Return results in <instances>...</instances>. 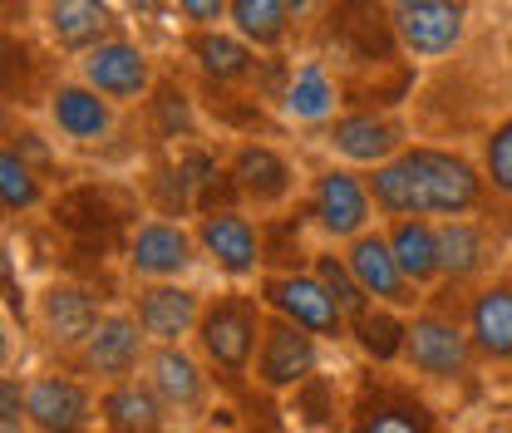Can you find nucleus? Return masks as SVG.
Instances as JSON below:
<instances>
[{
    "label": "nucleus",
    "instance_id": "nucleus-27",
    "mask_svg": "<svg viewBox=\"0 0 512 433\" xmlns=\"http://www.w3.org/2000/svg\"><path fill=\"white\" fill-rule=\"evenodd\" d=\"M281 114L291 124H330L340 114V79L330 74L325 60H301L286 74V89H281Z\"/></svg>",
    "mask_w": 512,
    "mask_h": 433
},
{
    "label": "nucleus",
    "instance_id": "nucleus-25",
    "mask_svg": "<svg viewBox=\"0 0 512 433\" xmlns=\"http://www.w3.org/2000/svg\"><path fill=\"white\" fill-rule=\"evenodd\" d=\"M384 232H389V247L399 256L404 276L419 291L444 286V247H439V222L434 217H384Z\"/></svg>",
    "mask_w": 512,
    "mask_h": 433
},
{
    "label": "nucleus",
    "instance_id": "nucleus-11",
    "mask_svg": "<svg viewBox=\"0 0 512 433\" xmlns=\"http://www.w3.org/2000/svg\"><path fill=\"white\" fill-rule=\"evenodd\" d=\"M227 183L232 192L256 207V212H281L291 197H296V168H291V158L276 148V143H261V138H242L237 148H232V158H227Z\"/></svg>",
    "mask_w": 512,
    "mask_h": 433
},
{
    "label": "nucleus",
    "instance_id": "nucleus-26",
    "mask_svg": "<svg viewBox=\"0 0 512 433\" xmlns=\"http://www.w3.org/2000/svg\"><path fill=\"white\" fill-rule=\"evenodd\" d=\"M439 247H444V281L453 286H478L493 271V232L473 217H444L439 222Z\"/></svg>",
    "mask_w": 512,
    "mask_h": 433
},
{
    "label": "nucleus",
    "instance_id": "nucleus-16",
    "mask_svg": "<svg viewBox=\"0 0 512 433\" xmlns=\"http://www.w3.org/2000/svg\"><path fill=\"white\" fill-rule=\"evenodd\" d=\"M40 30L69 60L89 55L94 45H104L114 35H128L114 0H40Z\"/></svg>",
    "mask_w": 512,
    "mask_h": 433
},
{
    "label": "nucleus",
    "instance_id": "nucleus-9",
    "mask_svg": "<svg viewBox=\"0 0 512 433\" xmlns=\"http://www.w3.org/2000/svg\"><path fill=\"white\" fill-rule=\"evenodd\" d=\"M197 247L202 261H212L227 281H256L266 271V232L242 207H207L197 222Z\"/></svg>",
    "mask_w": 512,
    "mask_h": 433
},
{
    "label": "nucleus",
    "instance_id": "nucleus-30",
    "mask_svg": "<svg viewBox=\"0 0 512 433\" xmlns=\"http://www.w3.org/2000/svg\"><path fill=\"white\" fill-rule=\"evenodd\" d=\"M0 202H5L10 217H25V212H35V207L45 202V183L35 178L30 158H25L15 143L0 148Z\"/></svg>",
    "mask_w": 512,
    "mask_h": 433
},
{
    "label": "nucleus",
    "instance_id": "nucleus-2",
    "mask_svg": "<svg viewBox=\"0 0 512 433\" xmlns=\"http://www.w3.org/2000/svg\"><path fill=\"white\" fill-rule=\"evenodd\" d=\"M266 315H271L266 301L256 291H247V286H232V291L207 296L202 320H197V335H192V350L202 355V365L212 370L222 394L256 389L252 365H256L261 330H266Z\"/></svg>",
    "mask_w": 512,
    "mask_h": 433
},
{
    "label": "nucleus",
    "instance_id": "nucleus-29",
    "mask_svg": "<svg viewBox=\"0 0 512 433\" xmlns=\"http://www.w3.org/2000/svg\"><path fill=\"white\" fill-rule=\"evenodd\" d=\"M350 340L360 345V355L370 365H404V345H409V310H394L384 301H370L350 320Z\"/></svg>",
    "mask_w": 512,
    "mask_h": 433
},
{
    "label": "nucleus",
    "instance_id": "nucleus-18",
    "mask_svg": "<svg viewBox=\"0 0 512 433\" xmlns=\"http://www.w3.org/2000/svg\"><path fill=\"white\" fill-rule=\"evenodd\" d=\"M345 261H350V271L360 276V286L370 291V301H384V306L414 315V310L424 306V296H429V291H419V286L404 276L399 256L389 247L384 222H375L370 232H360L355 242H345Z\"/></svg>",
    "mask_w": 512,
    "mask_h": 433
},
{
    "label": "nucleus",
    "instance_id": "nucleus-33",
    "mask_svg": "<svg viewBox=\"0 0 512 433\" xmlns=\"http://www.w3.org/2000/svg\"><path fill=\"white\" fill-rule=\"evenodd\" d=\"M0 433H35L30 404H25V384L15 374L0 379Z\"/></svg>",
    "mask_w": 512,
    "mask_h": 433
},
{
    "label": "nucleus",
    "instance_id": "nucleus-31",
    "mask_svg": "<svg viewBox=\"0 0 512 433\" xmlns=\"http://www.w3.org/2000/svg\"><path fill=\"white\" fill-rule=\"evenodd\" d=\"M311 271H316L320 281L330 286V296L340 301V310L355 320L360 310H370V291L360 286V276L350 271V261H345V251L325 247V251H311Z\"/></svg>",
    "mask_w": 512,
    "mask_h": 433
},
{
    "label": "nucleus",
    "instance_id": "nucleus-23",
    "mask_svg": "<svg viewBox=\"0 0 512 433\" xmlns=\"http://www.w3.org/2000/svg\"><path fill=\"white\" fill-rule=\"evenodd\" d=\"M99 424L104 433H173V409L138 374L119 384H99Z\"/></svg>",
    "mask_w": 512,
    "mask_h": 433
},
{
    "label": "nucleus",
    "instance_id": "nucleus-19",
    "mask_svg": "<svg viewBox=\"0 0 512 433\" xmlns=\"http://www.w3.org/2000/svg\"><path fill=\"white\" fill-rule=\"evenodd\" d=\"M94 379L74 374H35L25 379V404L35 433H89L99 419V394L89 389Z\"/></svg>",
    "mask_w": 512,
    "mask_h": 433
},
{
    "label": "nucleus",
    "instance_id": "nucleus-3",
    "mask_svg": "<svg viewBox=\"0 0 512 433\" xmlns=\"http://www.w3.org/2000/svg\"><path fill=\"white\" fill-rule=\"evenodd\" d=\"M345 433H448L439 409L429 404L414 379H399L394 365H370L355 379L350 409H345Z\"/></svg>",
    "mask_w": 512,
    "mask_h": 433
},
{
    "label": "nucleus",
    "instance_id": "nucleus-10",
    "mask_svg": "<svg viewBox=\"0 0 512 433\" xmlns=\"http://www.w3.org/2000/svg\"><path fill=\"white\" fill-rule=\"evenodd\" d=\"M148 350H153V340L143 335L133 310H104L99 325L89 330V340L79 345L74 365L94 384H119V379H138L143 374Z\"/></svg>",
    "mask_w": 512,
    "mask_h": 433
},
{
    "label": "nucleus",
    "instance_id": "nucleus-14",
    "mask_svg": "<svg viewBox=\"0 0 512 433\" xmlns=\"http://www.w3.org/2000/svg\"><path fill=\"white\" fill-rule=\"evenodd\" d=\"M409 143V128L399 114H380V109H345L325 124V148L350 163V168H380L399 148Z\"/></svg>",
    "mask_w": 512,
    "mask_h": 433
},
{
    "label": "nucleus",
    "instance_id": "nucleus-7",
    "mask_svg": "<svg viewBox=\"0 0 512 433\" xmlns=\"http://www.w3.org/2000/svg\"><path fill=\"white\" fill-rule=\"evenodd\" d=\"M468 10H473V0H409V5H389L394 45L419 64L448 60L468 40Z\"/></svg>",
    "mask_w": 512,
    "mask_h": 433
},
{
    "label": "nucleus",
    "instance_id": "nucleus-17",
    "mask_svg": "<svg viewBox=\"0 0 512 433\" xmlns=\"http://www.w3.org/2000/svg\"><path fill=\"white\" fill-rule=\"evenodd\" d=\"M79 79L124 109V104H143L153 94V60L138 40L114 35V40L94 45L89 55H79Z\"/></svg>",
    "mask_w": 512,
    "mask_h": 433
},
{
    "label": "nucleus",
    "instance_id": "nucleus-8",
    "mask_svg": "<svg viewBox=\"0 0 512 433\" xmlns=\"http://www.w3.org/2000/svg\"><path fill=\"white\" fill-rule=\"evenodd\" d=\"M320 335H311L306 325L286 320V315H266V330H261V345H256V365H252V384L266 394H296L301 384H311L320 370Z\"/></svg>",
    "mask_w": 512,
    "mask_h": 433
},
{
    "label": "nucleus",
    "instance_id": "nucleus-4",
    "mask_svg": "<svg viewBox=\"0 0 512 433\" xmlns=\"http://www.w3.org/2000/svg\"><path fill=\"white\" fill-rule=\"evenodd\" d=\"M478 350L468 335V315L453 306H439L434 291L424 296V306L409 315V345H404V370L429 379V384H458L473 370Z\"/></svg>",
    "mask_w": 512,
    "mask_h": 433
},
{
    "label": "nucleus",
    "instance_id": "nucleus-20",
    "mask_svg": "<svg viewBox=\"0 0 512 433\" xmlns=\"http://www.w3.org/2000/svg\"><path fill=\"white\" fill-rule=\"evenodd\" d=\"M99 315H104L99 301L84 286H74V281H50L35 296V330L60 355H79V345L89 340V330L99 325Z\"/></svg>",
    "mask_w": 512,
    "mask_h": 433
},
{
    "label": "nucleus",
    "instance_id": "nucleus-24",
    "mask_svg": "<svg viewBox=\"0 0 512 433\" xmlns=\"http://www.w3.org/2000/svg\"><path fill=\"white\" fill-rule=\"evenodd\" d=\"M183 50H188L197 69L217 84V89H227V84H252L256 79V45H247L232 25L222 30V25H212V30H188L183 35Z\"/></svg>",
    "mask_w": 512,
    "mask_h": 433
},
{
    "label": "nucleus",
    "instance_id": "nucleus-22",
    "mask_svg": "<svg viewBox=\"0 0 512 433\" xmlns=\"http://www.w3.org/2000/svg\"><path fill=\"white\" fill-rule=\"evenodd\" d=\"M463 315H468V335H473L478 360L512 365V271L478 281L463 301Z\"/></svg>",
    "mask_w": 512,
    "mask_h": 433
},
{
    "label": "nucleus",
    "instance_id": "nucleus-35",
    "mask_svg": "<svg viewBox=\"0 0 512 433\" xmlns=\"http://www.w3.org/2000/svg\"><path fill=\"white\" fill-rule=\"evenodd\" d=\"M128 10H138V15H163V10H173V0H124Z\"/></svg>",
    "mask_w": 512,
    "mask_h": 433
},
{
    "label": "nucleus",
    "instance_id": "nucleus-21",
    "mask_svg": "<svg viewBox=\"0 0 512 433\" xmlns=\"http://www.w3.org/2000/svg\"><path fill=\"white\" fill-rule=\"evenodd\" d=\"M45 114H50V128L69 138V143H104L114 133V119H119V104L104 99L94 84L84 79H60L50 84V99H45Z\"/></svg>",
    "mask_w": 512,
    "mask_h": 433
},
{
    "label": "nucleus",
    "instance_id": "nucleus-6",
    "mask_svg": "<svg viewBox=\"0 0 512 433\" xmlns=\"http://www.w3.org/2000/svg\"><path fill=\"white\" fill-rule=\"evenodd\" d=\"M256 296L266 310L306 325L320 340H350V315L330 296V286L320 281L311 266H291V271H261L256 276Z\"/></svg>",
    "mask_w": 512,
    "mask_h": 433
},
{
    "label": "nucleus",
    "instance_id": "nucleus-13",
    "mask_svg": "<svg viewBox=\"0 0 512 433\" xmlns=\"http://www.w3.org/2000/svg\"><path fill=\"white\" fill-rule=\"evenodd\" d=\"M197 261H202L197 232L183 222H168V217L138 222L124 247V266L138 281H183Z\"/></svg>",
    "mask_w": 512,
    "mask_h": 433
},
{
    "label": "nucleus",
    "instance_id": "nucleus-5",
    "mask_svg": "<svg viewBox=\"0 0 512 433\" xmlns=\"http://www.w3.org/2000/svg\"><path fill=\"white\" fill-rule=\"evenodd\" d=\"M301 217L330 247H345V242H355L360 232H370L380 222V207H375V192H370L365 173H355L350 163H335V168H320L306 183Z\"/></svg>",
    "mask_w": 512,
    "mask_h": 433
},
{
    "label": "nucleus",
    "instance_id": "nucleus-12",
    "mask_svg": "<svg viewBox=\"0 0 512 433\" xmlns=\"http://www.w3.org/2000/svg\"><path fill=\"white\" fill-rule=\"evenodd\" d=\"M143 379L158 389V399L173 409V419H202L212 409V394H217L212 370L188 345H153L148 365H143Z\"/></svg>",
    "mask_w": 512,
    "mask_h": 433
},
{
    "label": "nucleus",
    "instance_id": "nucleus-34",
    "mask_svg": "<svg viewBox=\"0 0 512 433\" xmlns=\"http://www.w3.org/2000/svg\"><path fill=\"white\" fill-rule=\"evenodd\" d=\"M173 15L183 20V30H212L227 20V0H173Z\"/></svg>",
    "mask_w": 512,
    "mask_h": 433
},
{
    "label": "nucleus",
    "instance_id": "nucleus-32",
    "mask_svg": "<svg viewBox=\"0 0 512 433\" xmlns=\"http://www.w3.org/2000/svg\"><path fill=\"white\" fill-rule=\"evenodd\" d=\"M478 163H483V173H488L493 192L512 202V114H508V119H498V124L483 133Z\"/></svg>",
    "mask_w": 512,
    "mask_h": 433
},
{
    "label": "nucleus",
    "instance_id": "nucleus-1",
    "mask_svg": "<svg viewBox=\"0 0 512 433\" xmlns=\"http://www.w3.org/2000/svg\"><path fill=\"white\" fill-rule=\"evenodd\" d=\"M370 192L384 217H468L483 212L493 183L483 173V163H473L468 153L444 148V143H404L389 163L370 168Z\"/></svg>",
    "mask_w": 512,
    "mask_h": 433
},
{
    "label": "nucleus",
    "instance_id": "nucleus-28",
    "mask_svg": "<svg viewBox=\"0 0 512 433\" xmlns=\"http://www.w3.org/2000/svg\"><path fill=\"white\" fill-rule=\"evenodd\" d=\"M227 25L261 55H281L296 25V5L291 0H227Z\"/></svg>",
    "mask_w": 512,
    "mask_h": 433
},
{
    "label": "nucleus",
    "instance_id": "nucleus-15",
    "mask_svg": "<svg viewBox=\"0 0 512 433\" xmlns=\"http://www.w3.org/2000/svg\"><path fill=\"white\" fill-rule=\"evenodd\" d=\"M202 306H207V296L192 291L188 281H138V291L128 301V310L138 315V325L153 345H192Z\"/></svg>",
    "mask_w": 512,
    "mask_h": 433
}]
</instances>
